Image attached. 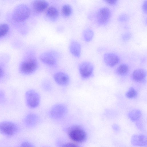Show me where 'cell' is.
Returning <instances> with one entry per match:
<instances>
[{"instance_id": "277c9868", "label": "cell", "mask_w": 147, "mask_h": 147, "mask_svg": "<svg viewBox=\"0 0 147 147\" xmlns=\"http://www.w3.org/2000/svg\"><path fill=\"white\" fill-rule=\"evenodd\" d=\"M68 109L65 105L58 103L53 105L51 109L49 115L52 119H58L64 117L67 114Z\"/></svg>"}, {"instance_id": "2e32d148", "label": "cell", "mask_w": 147, "mask_h": 147, "mask_svg": "<svg viewBox=\"0 0 147 147\" xmlns=\"http://www.w3.org/2000/svg\"><path fill=\"white\" fill-rule=\"evenodd\" d=\"M146 76V71L144 69H138L135 70L132 74L133 80L137 82L143 81Z\"/></svg>"}, {"instance_id": "5bb4252c", "label": "cell", "mask_w": 147, "mask_h": 147, "mask_svg": "<svg viewBox=\"0 0 147 147\" xmlns=\"http://www.w3.org/2000/svg\"><path fill=\"white\" fill-rule=\"evenodd\" d=\"M39 118L36 114L31 113L27 115L24 119L25 123L29 127H32L36 126L38 123Z\"/></svg>"}, {"instance_id": "ffe728a7", "label": "cell", "mask_w": 147, "mask_h": 147, "mask_svg": "<svg viewBox=\"0 0 147 147\" xmlns=\"http://www.w3.org/2000/svg\"><path fill=\"white\" fill-rule=\"evenodd\" d=\"M61 11L64 16L66 17H68L72 13V8L69 5L65 4L62 7Z\"/></svg>"}, {"instance_id": "8fae6325", "label": "cell", "mask_w": 147, "mask_h": 147, "mask_svg": "<svg viewBox=\"0 0 147 147\" xmlns=\"http://www.w3.org/2000/svg\"><path fill=\"white\" fill-rule=\"evenodd\" d=\"M103 60L107 66L112 67L116 65L119 62V58L116 54L113 53H107L103 57Z\"/></svg>"}, {"instance_id": "484cf974", "label": "cell", "mask_w": 147, "mask_h": 147, "mask_svg": "<svg viewBox=\"0 0 147 147\" xmlns=\"http://www.w3.org/2000/svg\"><path fill=\"white\" fill-rule=\"evenodd\" d=\"M61 147H79V146L75 143L69 142L62 144Z\"/></svg>"}, {"instance_id": "7402d4cb", "label": "cell", "mask_w": 147, "mask_h": 147, "mask_svg": "<svg viewBox=\"0 0 147 147\" xmlns=\"http://www.w3.org/2000/svg\"><path fill=\"white\" fill-rule=\"evenodd\" d=\"M9 26L7 24H3L0 25V38L5 36L8 32Z\"/></svg>"}, {"instance_id": "ac0fdd59", "label": "cell", "mask_w": 147, "mask_h": 147, "mask_svg": "<svg viewBox=\"0 0 147 147\" xmlns=\"http://www.w3.org/2000/svg\"><path fill=\"white\" fill-rule=\"evenodd\" d=\"M142 115L141 111L137 109L133 110L128 113V116L130 119L133 121L138 120Z\"/></svg>"}, {"instance_id": "9c48e42d", "label": "cell", "mask_w": 147, "mask_h": 147, "mask_svg": "<svg viewBox=\"0 0 147 147\" xmlns=\"http://www.w3.org/2000/svg\"><path fill=\"white\" fill-rule=\"evenodd\" d=\"M55 82L59 85L65 86L68 85L70 82L69 76L66 73L59 71L55 73L53 76Z\"/></svg>"}, {"instance_id": "7c38bea8", "label": "cell", "mask_w": 147, "mask_h": 147, "mask_svg": "<svg viewBox=\"0 0 147 147\" xmlns=\"http://www.w3.org/2000/svg\"><path fill=\"white\" fill-rule=\"evenodd\" d=\"M40 61L43 63L50 66L55 65L57 62V59L54 55L51 53L45 52L39 57Z\"/></svg>"}, {"instance_id": "8992f818", "label": "cell", "mask_w": 147, "mask_h": 147, "mask_svg": "<svg viewBox=\"0 0 147 147\" xmlns=\"http://www.w3.org/2000/svg\"><path fill=\"white\" fill-rule=\"evenodd\" d=\"M78 68L82 78L83 79H86L92 75L94 67L93 65L90 62L84 61L80 64Z\"/></svg>"}, {"instance_id": "7a4b0ae2", "label": "cell", "mask_w": 147, "mask_h": 147, "mask_svg": "<svg viewBox=\"0 0 147 147\" xmlns=\"http://www.w3.org/2000/svg\"><path fill=\"white\" fill-rule=\"evenodd\" d=\"M30 13V9L27 5L20 4L14 9L12 14L13 19L17 22H22L29 17Z\"/></svg>"}, {"instance_id": "cb8c5ba5", "label": "cell", "mask_w": 147, "mask_h": 147, "mask_svg": "<svg viewBox=\"0 0 147 147\" xmlns=\"http://www.w3.org/2000/svg\"><path fill=\"white\" fill-rule=\"evenodd\" d=\"M131 36V34L128 32L124 33L121 36L122 39L124 41H127L130 39Z\"/></svg>"}, {"instance_id": "1f68e13d", "label": "cell", "mask_w": 147, "mask_h": 147, "mask_svg": "<svg viewBox=\"0 0 147 147\" xmlns=\"http://www.w3.org/2000/svg\"><path fill=\"white\" fill-rule=\"evenodd\" d=\"M3 70L1 67L0 66V77H1L3 75Z\"/></svg>"}, {"instance_id": "ba28073f", "label": "cell", "mask_w": 147, "mask_h": 147, "mask_svg": "<svg viewBox=\"0 0 147 147\" xmlns=\"http://www.w3.org/2000/svg\"><path fill=\"white\" fill-rule=\"evenodd\" d=\"M111 15V11L109 8L107 7L101 8L96 13V20L98 23L101 25L106 24L109 21Z\"/></svg>"}, {"instance_id": "4fadbf2b", "label": "cell", "mask_w": 147, "mask_h": 147, "mask_svg": "<svg viewBox=\"0 0 147 147\" xmlns=\"http://www.w3.org/2000/svg\"><path fill=\"white\" fill-rule=\"evenodd\" d=\"M131 143L135 146H146L147 143V137L146 136L142 134L134 135L131 138Z\"/></svg>"}, {"instance_id": "52a82bcc", "label": "cell", "mask_w": 147, "mask_h": 147, "mask_svg": "<svg viewBox=\"0 0 147 147\" xmlns=\"http://www.w3.org/2000/svg\"><path fill=\"white\" fill-rule=\"evenodd\" d=\"M18 130L17 125L12 122L4 121L0 123V131L4 135L12 136L17 132Z\"/></svg>"}, {"instance_id": "f546056e", "label": "cell", "mask_w": 147, "mask_h": 147, "mask_svg": "<svg viewBox=\"0 0 147 147\" xmlns=\"http://www.w3.org/2000/svg\"><path fill=\"white\" fill-rule=\"evenodd\" d=\"M112 127L113 129L116 131H118L119 130V126L116 124H113Z\"/></svg>"}, {"instance_id": "5b68a950", "label": "cell", "mask_w": 147, "mask_h": 147, "mask_svg": "<svg viewBox=\"0 0 147 147\" xmlns=\"http://www.w3.org/2000/svg\"><path fill=\"white\" fill-rule=\"evenodd\" d=\"M26 104L30 108L34 109L39 105L40 100L39 94L35 90L30 89L25 93Z\"/></svg>"}, {"instance_id": "603a6c76", "label": "cell", "mask_w": 147, "mask_h": 147, "mask_svg": "<svg viewBox=\"0 0 147 147\" xmlns=\"http://www.w3.org/2000/svg\"><path fill=\"white\" fill-rule=\"evenodd\" d=\"M137 92L133 87H130L126 92V96L129 98H132L136 97L137 95Z\"/></svg>"}, {"instance_id": "3957f363", "label": "cell", "mask_w": 147, "mask_h": 147, "mask_svg": "<svg viewBox=\"0 0 147 147\" xmlns=\"http://www.w3.org/2000/svg\"><path fill=\"white\" fill-rule=\"evenodd\" d=\"M71 127L68 131V135L72 140L78 143L83 142L86 140V133L80 127L77 125Z\"/></svg>"}, {"instance_id": "44dd1931", "label": "cell", "mask_w": 147, "mask_h": 147, "mask_svg": "<svg viewBox=\"0 0 147 147\" xmlns=\"http://www.w3.org/2000/svg\"><path fill=\"white\" fill-rule=\"evenodd\" d=\"M128 69V65L125 64H122L120 65L118 67L117 72L119 74L123 76L127 73Z\"/></svg>"}, {"instance_id": "f1b7e54d", "label": "cell", "mask_w": 147, "mask_h": 147, "mask_svg": "<svg viewBox=\"0 0 147 147\" xmlns=\"http://www.w3.org/2000/svg\"><path fill=\"white\" fill-rule=\"evenodd\" d=\"M105 2L107 3L108 4L113 5H114L116 4L117 3V1L116 0H105Z\"/></svg>"}, {"instance_id": "30bf717a", "label": "cell", "mask_w": 147, "mask_h": 147, "mask_svg": "<svg viewBox=\"0 0 147 147\" xmlns=\"http://www.w3.org/2000/svg\"><path fill=\"white\" fill-rule=\"evenodd\" d=\"M49 5L48 3L46 1L37 0L33 1L31 6L33 11L37 13H40L46 9Z\"/></svg>"}, {"instance_id": "4316f807", "label": "cell", "mask_w": 147, "mask_h": 147, "mask_svg": "<svg viewBox=\"0 0 147 147\" xmlns=\"http://www.w3.org/2000/svg\"><path fill=\"white\" fill-rule=\"evenodd\" d=\"M20 147H34V146L31 143L26 142L22 143Z\"/></svg>"}, {"instance_id": "d4e9b609", "label": "cell", "mask_w": 147, "mask_h": 147, "mask_svg": "<svg viewBox=\"0 0 147 147\" xmlns=\"http://www.w3.org/2000/svg\"><path fill=\"white\" fill-rule=\"evenodd\" d=\"M129 19L128 16L125 14L120 15L118 18V20L120 22H124L127 20Z\"/></svg>"}, {"instance_id": "83f0119b", "label": "cell", "mask_w": 147, "mask_h": 147, "mask_svg": "<svg viewBox=\"0 0 147 147\" xmlns=\"http://www.w3.org/2000/svg\"><path fill=\"white\" fill-rule=\"evenodd\" d=\"M147 1H144L143 3L142 6V9L143 12L145 13H147Z\"/></svg>"}, {"instance_id": "9a60e30c", "label": "cell", "mask_w": 147, "mask_h": 147, "mask_svg": "<svg viewBox=\"0 0 147 147\" xmlns=\"http://www.w3.org/2000/svg\"><path fill=\"white\" fill-rule=\"evenodd\" d=\"M69 49L71 53L74 56L79 57L81 52V46L78 42L73 40L70 43Z\"/></svg>"}, {"instance_id": "d6986e66", "label": "cell", "mask_w": 147, "mask_h": 147, "mask_svg": "<svg viewBox=\"0 0 147 147\" xmlns=\"http://www.w3.org/2000/svg\"><path fill=\"white\" fill-rule=\"evenodd\" d=\"M94 36L93 31L89 28L86 29L83 32V38L86 42H88L91 41L93 38Z\"/></svg>"}, {"instance_id": "e0dca14e", "label": "cell", "mask_w": 147, "mask_h": 147, "mask_svg": "<svg viewBox=\"0 0 147 147\" xmlns=\"http://www.w3.org/2000/svg\"><path fill=\"white\" fill-rule=\"evenodd\" d=\"M46 15L49 18L56 19L59 16V12L56 8L51 6L47 9L46 11Z\"/></svg>"}, {"instance_id": "4dcf8cb0", "label": "cell", "mask_w": 147, "mask_h": 147, "mask_svg": "<svg viewBox=\"0 0 147 147\" xmlns=\"http://www.w3.org/2000/svg\"><path fill=\"white\" fill-rule=\"evenodd\" d=\"M46 82H45L44 83V84H45V85H44V87L45 88H46L45 89H46L47 90H48V89H49V87L50 88L51 87L50 85H48L49 84H50V83L48 82L49 81H47H47H46Z\"/></svg>"}, {"instance_id": "6da1fadb", "label": "cell", "mask_w": 147, "mask_h": 147, "mask_svg": "<svg viewBox=\"0 0 147 147\" xmlns=\"http://www.w3.org/2000/svg\"><path fill=\"white\" fill-rule=\"evenodd\" d=\"M38 66L36 59L34 57L30 56L22 62L20 66V70L23 74H30L37 70Z\"/></svg>"}]
</instances>
